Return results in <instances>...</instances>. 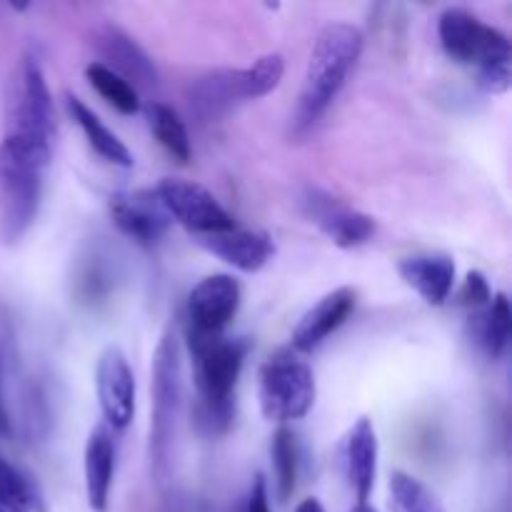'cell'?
<instances>
[{
  "mask_svg": "<svg viewBox=\"0 0 512 512\" xmlns=\"http://www.w3.org/2000/svg\"><path fill=\"white\" fill-rule=\"evenodd\" d=\"M315 375L305 360L290 350L270 355L260 368L258 400L263 418L270 423H290L300 420L315 405Z\"/></svg>",
  "mask_w": 512,
  "mask_h": 512,
  "instance_id": "cell-6",
  "label": "cell"
},
{
  "mask_svg": "<svg viewBox=\"0 0 512 512\" xmlns=\"http://www.w3.org/2000/svg\"><path fill=\"white\" fill-rule=\"evenodd\" d=\"M110 218L120 233L140 245H155L173 223L155 190H135L110 198Z\"/></svg>",
  "mask_w": 512,
  "mask_h": 512,
  "instance_id": "cell-11",
  "label": "cell"
},
{
  "mask_svg": "<svg viewBox=\"0 0 512 512\" xmlns=\"http://www.w3.org/2000/svg\"><path fill=\"white\" fill-rule=\"evenodd\" d=\"M168 512H183V510H180V508H170Z\"/></svg>",
  "mask_w": 512,
  "mask_h": 512,
  "instance_id": "cell-31",
  "label": "cell"
},
{
  "mask_svg": "<svg viewBox=\"0 0 512 512\" xmlns=\"http://www.w3.org/2000/svg\"><path fill=\"white\" fill-rule=\"evenodd\" d=\"M198 243L215 258L243 270V273H258L275 255L273 238L268 233H260V230H220V233L200 235Z\"/></svg>",
  "mask_w": 512,
  "mask_h": 512,
  "instance_id": "cell-13",
  "label": "cell"
},
{
  "mask_svg": "<svg viewBox=\"0 0 512 512\" xmlns=\"http://www.w3.org/2000/svg\"><path fill=\"white\" fill-rule=\"evenodd\" d=\"M295 512H325V508H323V505H320V500L308 498V500H303V503H300L298 508H295Z\"/></svg>",
  "mask_w": 512,
  "mask_h": 512,
  "instance_id": "cell-29",
  "label": "cell"
},
{
  "mask_svg": "<svg viewBox=\"0 0 512 512\" xmlns=\"http://www.w3.org/2000/svg\"><path fill=\"white\" fill-rule=\"evenodd\" d=\"M270 458L275 468V485H278L280 500H288L295 493L300 470V445L298 435L290 428H278L270 443Z\"/></svg>",
  "mask_w": 512,
  "mask_h": 512,
  "instance_id": "cell-24",
  "label": "cell"
},
{
  "mask_svg": "<svg viewBox=\"0 0 512 512\" xmlns=\"http://www.w3.org/2000/svg\"><path fill=\"white\" fill-rule=\"evenodd\" d=\"M358 293L353 288H338L325 295L318 305L300 318L293 330V348L298 353H313L318 350L355 310Z\"/></svg>",
  "mask_w": 512,
  "mask_h": 512,
  "instance_id": "cell-14",
  "label": "cell"
},
{
  "mask_svg": "<svg viewBox=\"0 0 512 512\" xmlns=\"http://www.w3.org/2000/svg\"><path fill=\"white\" fill-rule=\"evenodd\" d=\"M95 45H98L100 55L105 58V68L115 70V73H118L120 78L128 80V83L135 80V83L148 85V88L158 83V70H155L153 60H150L148 53L120 28L105 25L98 33Z\"/></svg>",
  "mask_w": 512,
  "mask_h": 512,
  "instance_id": "cell-17",
  "label": "cell"
},
{
  "mask_svg": "<svg viewBox=\"0 0 512 512\" xmlns=\"http://www.w3.org/2000/svg\"><path fill=\"white\" fill-rule=\"evenodd\" d=\"M512 338V308L505 293L493 295L483 313L475 318V343L490 360H500Z\"/></svg>",
  "mask_w": 512,
  "mask_h": 512,
  "instance_id": "cell-20",
  "label": "cell"
},
{
  "mask_svg": "<svg viewBox=\"0 0 512 512\" xmlns=\"http://www.w3.org/2000/svg\"><path fill=\"white\" fill-rule=\"evenodd\" d=\"M195 383V425L208 438L225 435L235 418V385L243 370L250 343L225 335H190Z\"/></svg>",
  "mask_w": 512,
  "mask_h": 512,
  "instance_id": "cell-1",
  "label": "cell"
},
{
  "mask_svg": "<svg viewBox=\"0 0 512 512\" xmlns=\"http://www.w3.org/2000/svg\"><path fill=\"white\" fill-rule=\"evenodd\" d=\"M50 160L18 145L0 143V238L18 243L33 225L43 195V173Z\"/></svg>",
  "mask_w": 512,
  "mask_h": 512,
  "instance_id": "cell-5",
  "label": "cell"
},
{
  "mask_svg": "<svg viewBox=\"0 0 512 512\" xmlns=\"http://www.w3.org/2000/svg\"><path fill=\"white\" fill-rule=\"evenodd\" d=\"M55 115L53 98L38 60L25 58L20 63L15 83L5 108V138L8 143L28 150V153L48 158L53 155Z\"/></svg>",
  "mask_w": 512,
  "mask_h": 512,
  "instance_id": "cell-4",
  "label": "cell"
},
{
  "mask_svg": "<svg viewBox=\"0 0 512 512\" xmlns=\"http://www.w3.org/2000/svg\"><path fill=\"white\" fill-rule=\"evenodd\" d=\"M345 475L358 503H368L378 478V435L368 418H360L345 435Z\"/></svg>",
  "mask_w": 512,
  "mask_h": 512,
  "instance_id": "cell-16",
  "label": "cell"
},
{
  "mask_svg": "<svg viewBox=\"0 0 512 512\" xmlns=\"http://www.w3.org/2000/svg\"><path fill=\"white\" fill-rule=\"evenodd\" d=\"M180 408V348L173 333L160 338L153 355V428H150V453L155 470H165L170 445L175 438V420Z\"/></svg>",
  "mask_w": 512,
  "mask_h": 512,
  "instance_id": "cell-7",
  "label": "cell"
},
{
  "mask_svg": "<svg viewBox=\"0 0 512 512\" xmlns=\"http://www.w3.org/2000/svg\"><path fill=\"white\" fill-rule=\"evenodd\" d=\"M0 430H3V433H10L8 408H5V400H3V368H0Z\"/></svg>",
  "mask_w": 512,
  "mask_h": 512,
  "instance_id": "cell-28",
  "label": "cell"
},
{
  "mask_svg": "<svg viewBox=\"0 0 512 512\" xmlns=\"http://www.w3.org/2000/svg\"><path fill=\"white\" fill-rule=\"evenodd\" d=\"M490 300H493V293H490V285H488V280H485V275L478 273V270H473V273L465 275L463 288L458 290V298H455V303L463 305V308L483 310Z\"/></svg>",
  "mask_w": 512,
  "mask_h": 512,
  "instance_id": "cell-26",
  "label": "cell"
},
{
  "mask_svg": "<svg viewBox=\"0 0 512 512\" xmlns=\"http://www.w3.org/2000/svg\"><path fill=\"white\" fill-rule=\"evenodd\" d=\"M155 193H158L160 203L165 205L170 218L178 220L195 238L235 228L233 215L203 185L180 178H163Z\"/></svg>",
  "mask_w": 512,
  "mask_h": 512,
  "instance_id": "cell-8",
  "label": "cell"
},
{
  "mask_svg": "<svg viewBox=\"0 0 512 512\" xmlns=\"http://www.w3.org/2000/svg\"><path fill=\"white\" fill-rule=\"evenodd\" d=\"M350 512H378V510H373V508H370L368 503H358V505H355V508L350 510Z\"/></svg>",
  "mask_w": 512,
  "mask_h": 512,
  "instance_id": "cell-30",
  "label": "cell"
},
{
  "mask_svg": "<svg viewBox=\"0 0 512 512\" xmlns=\"http://www.w3.org/2000/svg\"><path fill=\"white\" fill-rule=\"evenodd\" d=\"M243 512H270L268 503V485H265L263 475H258L253 483V490L248 495V503H245Z\"/></svg>",
  "mask_w": 512,
  "mask_h": 512,
  "instance_id": "cell-27",
  "label": "cell"
},
{
  "mask_svg": "<svg viewBox=\"0 0 512 512\" xmlns=\"http://www.w3.org/2000/svg\"><path fill=\"white\" fill-rule=\"evenodd\" d=\"M0 508L5 512H48L38 483L5 458H0Z\"/></svg>",
  "mask_w": 512,
  "mask_h": 512,
  "instance_id": "cell-21",
  "label": "cell"
},
{
  "mask_svg": "<svg viewBox=\"0 0 512 512\" xmlns=\"http://www.w3.org/2000/svg\"><path fill=\"white\" fill-rule=\"evenodd\" d=\"M150 118V130L158 138V143L163 145L165 153L170 155L178 163H188L193 150H190V138H188V128L180 120V115L175 113L170 105L163 103H153L148 110Z\"/></svg>",
  "mask_w": 512,
  "mask_h": 512,
  "instance_id": "cell-23",
  "label": "cell"
},
{
  "mask_svg": "<svg viewBox=\"0 0 512 512\" xmlns=\"http://www.w3.org/2000/svg\"><path fill=\"white\" fill-rule=\"evenodd\" d=\"M65 108H68L70 118L75 120L80 130H83L85 140H88L90 148L110 165H120V168H130L133 165V153L128 150V145L78 98V95H68L65 98Z\"/></svg>",
  "mask_w": 512,
  "mask_h": 512,
  "instance_id": "cell-19",
  "label": "cell"
},
{
  "mask_svg": "<svg viewBox=\"0 0 512 512\" xmlns=\"http://www.w3.org/2000/svg\"><path fill=\"white\" fill-rule=\"evenodd\" d=\"M305 208H308L310 220L338 248H358V245L368 243L375 233V220L370 215L348 208L320 190H310L305 198Z\"/></svg>",
  "mask_w": 512,
  "mask_h": 512,
  "instance_id": "cell-12",
  "label": "cell"
},
{
  "mask_svg": "<svg viewBox=\"0 0 512 512\" xmlns=\"http://www.w3.org/2000/svg\"><path fill=\"white\" fill-rule=\"evenodd\" d=\"M243 290L233 275H210L188 295V333L223 335L240 308Z\"/></svg>",
  "mask_w": 512,
  "mask_h": 512,
  "instance_id": "cell-10",
  "label": "cell"
},
{
  "mask_svg": "<svg viewBox=\"0 0 512 512\" xmlns=\"http://www.w3.org/2000/svg\"><path fill=\"white\" fill-rule=\"evenodd\" d=\"M440 45L450 60L478 70L480 88L500 95L510 88L512 48L500 28L483 23L465 8H448L438 20Z\"/></svg>",
  "mask_w": 512,
  "mask_h": 512,
  "instance_id": "cell-3",
  "label": "cell"
},
{
  "mask_svg": "<svg viewBox=\"0 0 512 512\" xmlns=\"http://www.w3.org/2000/svg\"><path fill=\"white\" fill-rule=\"evenodd\" d=\"M95 393L110 430H125L135 418V375L120 348L108 345L95 365Z\"/></svg>",
  "mask_w": 512,
  "mask_h": 512,
  "instance_id": "cell-9",
  "label": "cell"
},
{
  "mask_svg": "<svg viewBox=\"0 0 512 512\" xmlns=\"http://www.w3.org/2000/svg\"><path fill=\"white\" fill-rule=\"evenodd\" d=\"M0 512H5V510H3V508H0Z\"/></svg>",
  "mask_w": 512,
  "mask_h": 512,
  "instance_id": "cell-32",
  "label": "cell"
},
{
  "mask_svg": "<svg viewBox=\"0 0 512 512\" xmlns=\"http://www.w3.org/2000/svg\"><path fill=\"white\" fill-rule=\"evenodd\" d=\"M390 510L393 512H448L443 508V503L438 500V495L418 480L415 475L393 473L390 478Z\"/></svg>",
  "mask_w": 512,
  "mask_h": 512,
  "instance_id": "cell-25",
  "label": "cell"
},
{
  "mask_svg": "<svg viewBox=\"0 0 512 512\" xmlns=\"http://www.w3.org/2000/svg\"><path fill=\"white\" fill-rule=\"evenodd\" d=\"M85 498L93 512H108L110 490L115 478V440L113 430L105 423L95 425L88 435L83 455Z\"/></svg>",
  "mask_w": 512,
  "mask_h": 512,
  "instance_id": "cell-15",
  "label": "cell"
},
{
  "mask_svg": "<svg viewBox=\"0 0 512 512\" xmlns=\"http://www.w3.org/2000/svg\"><path fill=\"white\" fill-rule=\"evenodd\" d=\"M398 273L428 305H445L455 288V263L450 255H413L400 260Z\"/></svg>",
  "mask_w": 512,
  "mask_h": 512,
  "instance_id": "cell-18",
  "label": "cell"
},
{
  "mask_svg": "<svg viewBox=\"0 0 512 512\" xmlns=\"http://www.w3.org/2000/svg\"><path fill=\"white\" fill-rule=\"evenodd\" d=\"M363 53V33L350 23H333L318 35L305 70L303 93L295 110V130L313 128L343 90Z\"/></svg>",
  "mask_w": 512,
  "mask_h": 512,
  "instance_id": "cell-2",
  "label": "cell"
},
{
  "mask_svg": "<svg viewBox=\"0 0 512 512\" xmlns=\"http://www.w3.org/2000/svg\"><path fill=\"white\" fill-rule=\"evenodd\" d=\"M85 78H88L90 88L98 90L100 98L108 105H113L118 113L123 115H135L140 110V95L138 88L133 83H128L125 78H120L115 70L105 68L103 63H90L85 68Z\"/></svg>",
  "mask_w": 512,
  "mask_h": 512,
  "instance_id": "cell-22",
  "label": "cell"
}]
</instances>
